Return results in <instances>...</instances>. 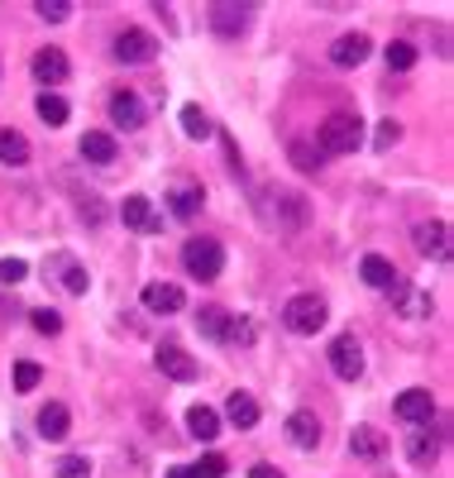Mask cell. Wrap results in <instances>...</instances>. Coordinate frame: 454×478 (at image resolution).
Returning <instances> with one entry per match:
<instances>
[{
    "instance_id": "cell-1",
    "label": "cell",
    "mask_w": 454,
    "mask_h": 478,
    "mask_svg": "<svg viewBox=\"0 0 454 478\" xmlns=\"http://www.w3.org/2000/svg\"><path fill=\"white\" fill-rule=\"evenodd\" d=\"M364 144V120L349 110H335L330 120H321V134H316V148L321 153H355Z\"/></svg>"
},
{
    "instance_id": "cell-2",
    "label": "cell",
    "mask_w": 454,
    "mask_h": 478,
    "mask_svg": "<svg viewBox=\"0 0 454 478\" xmlns=\"http://www.w3.org/2000/svg\"><path fill=\"white\" fill-rule=\"evenodd\" d=\"M182 268H187L196 282H215L225 272V249L206 234H192L187 244H182Z\"/></svg>"
},
{
    "instance_id": "cell-3",
    "label": "cell",
    "mask_w": 454,
    "mask_h": 478,
    "mask_svg": "<svg viewBox=\"0 0 454 478\" xmlns=\"http://www.w3.org/2000/svg\"><path fill=\"white\" fill-rule=\"evenodd\" d=\"M326 301L316 297V292H301V297H292L288 301V311H282V320H288V330H297V335H316L326 326Z\"/></svg>"
},
{
    "instance_id": "cell-4",
    "label": "cell",
    "mask_w": 454,
    "mask_h": 478,
    "mask_svg": "<svg viewBox=\"0 0 454 478\" xmlns=\"http://www.w3.org/2000/svg\"><path fill=\"white\" fill-rule=\"evenodd\" d=\"M115 58L129 62V67H144V62L158 58V39L148 29H125L120 39H115Z\"/></svg>"
},
{
    "instance_id": "cell-5",
    "label": "cell",
    "mask_w": 454,
    "mask_h": 478,
    "mask_svg": "<svg viewBox=\"0 0 454 478\" xmlns=\"http://www.w3.org/2000/svg\"><path fill=\"white\" fill-rule=\"evenodd\" d=\"M29 72H33V81H43V91L48 87H58V81H67V72H72V62H67V53L62 48H39V53L29 58Z\"/></svg>"
},
{
    "instance_id": "cell-6",
    "label": "cell",
    "mask_w": 454,
    "mask_h": 478,
    "mask_svg": "<svg viewBox=\"0 0 454 478\" xmlns=\"http://www.w3.org/2000/svg\"><path fill=\"white\" fill-rule=\"evenodd\" d=\"M416 249H421L426 259H435V263H449L454 259V239H449L445 220H426V225H416Z\"/></svg>"
},
{
    "instance_id": "cell-7",
    "label": "cell",
    "mask_w": 454,
    "mask_h": 478,
    "mask_svg": "<svg viewBox=\"0 0 454 478\" xmlns=\"http://www.w3.org/2000/svg\"><path fill=\"white\" fill-rule=\"evenodd\" d=\"M330 368L340 373L345 383L364 378V345H359L355 335H340V339H335V345H330Z\"/></svg>"
},
{
    "instance_id": "cell-8",
    "label": "cell",
    "mask_w": 454,
    "mask_h": 478,
    "mask_svg": "<svg viewBox=\"0 0 454 478\" xmlns=\"http://www.w3.org/2000/svg\"><path fill=\"white\" fill-rule=\"evenodd\" d=\"M144 311H154V316H177V311H187V292H182L177 282H148V287H144Z\"/></svg>"
},
{
    "instance_id": "cell-9",
    "label": "cell",
    "mask_w": 454,
    "mask_h": 478,
    "mask_svg": "<svg viewBox=\"0 0 454 478\" xmlns=\"http://www.w3.org/2000/svg\"><path fill=\"white\" fill-rule=\"evenodd\" d=\"M154 364H158L163 378H177V383H192V378H196V358L182 349V345H158Z\"/></svg>"
},
{
    "instance_id": "cell-10",
    "label": "cell",
    "mask_w": 454,
    "mask_h": 478,
    "mask_svg": "<svg viewBox=\"0 0 454 478\" xmlns=\"http://www.w3.org/2000/svg\"><path fill=\"white\" fill-rule=\"evenodd\" d=\"M349 450H355V459H364V464H378V459L388 454V435H383L378 425H355V431H349Z\"/></svg>"
},
{
    "instance_id": "cell-11",
    "label": "cell",
    "mask_w": 454,
    "mask_h": 478,
    "mask_svg": "<svg viewBox=\"0 0 454 478\" xmlns=\"http://www.w3.org/2000/svg\"><path fill=\"white\" fill-rule=\"evenodd\" d=\"M397 416L407 421V425H430V416H435L430 392H426V387H407V392L397 397Z\"/></svg>"
},
{
    "instance_id": "cell-12",
    "label": "cell",
    "mask_w": 454,
    "mask_h": 478,
    "mask_svg": "<svg viewBox=\"0 0 454 478\" xmlns=\"http://www.w3.org/2000/svg\"><path fill=\"white\" fill-rule=\"evenodd\" d=\"M407 459H411V464H421V469H430L435 459H440V431H430V425H411Z\"/></svg>"
},
{
    "instance_id": "cell-13",
    "label": "cell",
    "mask_w": 454,
    "mask_h": 478,
    "mask_svg": "<svg viewBox=\"0 0 454 478\" xmlns=\"http://www.w3.org/2000/svg\"><path fill=\"white\" fill-rule=\"evenodd\" d=\"M359 278H364L368 287H378V292H393V287L402 282V278H397V268H393V259H383V253H364Z\"/></svg>"
},
{
    "instance_id": "cell-14",
    "label": "cell",
    "mask_w": 454,
    "mask_h": 478,
    "mask_svg": "<svg viewBox=\"0 0 454 478\" xmlns=\"http://www.w3.org/2000/svg\"><path fill=\"white\" fill-rule=\"evenodd\" d=\"M393 301H397V311L407 316V320H426V316L435 311L430 292H421V287H407V282H397V287H393Z\"/></svg>"
},
{
    "instance_id": "cell-15",
    "label": "cell",
    "mask_w": 454,
    "mask_h": 478,
    "mask_svg": "<svg viewBox=\"0 0 454 478\" xmlns=\"http://www.w3.org/2000/svg\"><path fill=\"white\" fill-rule=\"evenodd\" d=\"M368 53H374V43H368L364 33H345V39L330 43V62L335 67H359Z\"/></svg>"
},
{
    "instance_id": "cell-16",
    "label": "cell",
    "mask_w": 454,
    "mask_h": 478,
    "mask_svg": "<svg viewBox=\"0 0 454 478\" xmlns=\"http://www.w3.org/2000/svg\"><path fill=\"white\" fill-rule=\"evenodd\" d=\"M110 120L120 129H144V100L134 91H115L110 96Z\"/></svg>"
},
{
    "instance_id": "cell-17",
    "label": "cell",
    "mask_w": 454,
    "mask_h": 478,
    "mask_svg": "<svg viewBox=\"0 0 454 478\" xmlns=\"http://www.w3.org/2000/svg\"><path fill=\"white\" fill-rule=\"evenodd\" d=\"M288 440L297 450H316L321 445V421H316L311 412H292L288 416Z\"/></svg>"
},
{
    "instance_id": "cell-18",
    "label": "cell",
    "mask_w": 454,
    "mask_h": 478,
    "mask_svg": "<svg viewBox=\"0 0 454 478\" xmlns=\"http://www.w3.org/2000/svg\"><path fill=\"white\" fill-rule=\"evenodd\" d=\"M211 29L221 33V39H240L249 29V10L240 5H211Z\"/></svg>"
},
{
    "instance_id": "cell-19",
    "label": "cell",
    "mask_w": 454,
    "mask_h": 478,
    "mask_svg": "<svg viewBox=\"0 0 454 478\" xmlns=\"http://www.w3.org/2000/svg\"><path fill=\"white\" fill-rule=\"evenodd\" d=\"M67 431H72V412H67L62 402H48L43 412H39V435L58 445V440H67Z\"/></svg>"
},
{
    "instance_id": "cell-20",
    "label": "cell",
    "mask_w": 454,
    "mask_h": 478,
    "mask_svg": "<svg viewBox=\"0 0 454 478\" xmlns=\"http://www.w3.org/2000/svg\"><path fill=\"white\" fill-rule=\"evenodd\" d=\"M53 268H58V282H62V292H72V297H81L91 287V278H87V268H81L72 253H58L53 259Z\"/></svg>"
},
{
    "instance_id": "cell-21",
    "label": "cell",
    "mask_w": 454,
    "mask_h": 478,
    "mask_svg": "<svg viewBox=\"0 0 454 478\" xmlns=\"http://www.w3.org/2000/svg\"><path fill=\"white\" fill-rule=\"evenodd\" d=\"M120 215H125V225H129V230H144V234H158V230H163V225H158V215L148 211V201H144V196H125Z\"/></svg>"
},
{
    "instance_id": "cell-22",
    "label": "cell",
    "mask_w": 454,
    "mask_h": 478,
    "mask_svg": "<svg viewBox=\"0 0 454 478\" xmlns=\"http://www.w3.org/2000/svg\"><path fill=\"white\" fill-rule=\"evenodd\" d=\"M196 326H201V335H206V339H221V345H225L234 320H230L225 306H201V311H196Z\"/></svg>"
},
{
    "instance_id": "cell-23",
    "label": "cell",
    "mask_w": 454,
    "mask_h": 478,
    "mask_svg": "<svg viewBox=\"0 0 454 478\" xmlns=\"http://www.w3.org/2000/svg\"><path fill=\"white\" fill-rule=\"evenodd\" d=\"M77 148H81V158H87V163H115V139L106 129H87Z\"/></svg>"
},
{
    "instance_id": "cell-24",
    "label": "cell",
    "mask_w": 454,
    "mask_h": 478,
    "mask_svg": "<svg viewBox=\"0 0 454 478\" xmlns=\"http://www.w3.org/2000/svg\"><path fill=\"white\" fill-rule=\"evenodd\" d=\"M225 416H230V425H240V431H254L259 425V402L249 397V392H234V397L225 402Z\"/></svg>"
},
{
    "instance_id": "cell-25",
    "label": "cell",
    "mask_w": 454,
    "mask_h": 478,
    "mask_svg": "<svg viewBox=\"0 0 454 478\" xmlns=\"http://www.w3.org/2000/svg\"><path fill=\"white\" fill-rule=\"evenodd\" d=\"M0 163L5 167H24L29 163V139L20 129H0Z\"/></svg>"
},
{
    "instance_id": "cell-26",
    "label": "cell",
    "mask_w": 454,
    "mask_h": 478,
    "mask_svg": "<svg viewBox=\"0 0 454 478\" xmlns=\"http://www.w3.org/2000/svg\"><path fill=\"white\" fill-rule=\"evenodd\" d=\"M187 431L196 440H215V435H221V412H215V406H192V412H187Z\"/></svg>"
},
{
    "instance_id": "cell-27",
    "label": "cell",
    "mask_w": 454,
    "mask_h": 478,
    "mask_svg": "<svg viewBox=\"0 0 454 478\" xmlns=\"http://www.w3.org/2000/svg\"><path fill=\"white\" fill-rule=\"evenodd\" d=\"M278 215H282V230L307 225V201H301V192H278Z\"/></svg>"
},
{
    "instance_id": "cell-28",
    "label": "cell",
    "mask_w": 454,
    "mask_h": 478,
    "mask_svg": "<svg viewBox=\"0 0 454 478\" xmlns=\"http://www.w3.org/2000/svg\"><path fill=\"white\" fill-rule=\"evenodd\" d=\"M167 206H173L177 220H192L201 211V186H173V192H167Z\"/></svg>"
},
{
    "instance_id": "cell-29",
    "label": "cell",
    "mask_w": 454,
    "mask_h": 478,
    "mask_svg": "<svg viewBox=\"0 0 454 478\" xmlns=\"http://www.w3.org/2000/svg\"><path fill=\"white\" fill-rule=\"evenodd\" d=\"M182 134H187V139H211L215 125L201 106H182Z\"/></svg>"
},
{
    "instance_id": "cell-30",
    "label": "cell",
    "mask_w": 454,
    "mask_h": 478,
    "mask_svg": "<svg viewBox=\"0 0 454 478\" xmlns=\"http://www.w3.org/2000/svg\"><path fill=\"white\" fill-rule=\"evenodd\" d=\"M67 115H72V110H67V100H62L58 91H43V96H39V120H43L48 129L67 125Z\"/></svg>"
},
{
    "instance_id": "cell-31",
    "label": "cell",
    "mask_w": 454,
    "mask_h": 478,
    "mask_svg": "<svg viewBox=\"0 0 454 478\" xmlns=\"http://www.w3.org/2000/svg\"><path fill=\"white\" fill-rule=\"evenodd\" d=\"M225 459L221 454H201L196 459V464H187V469H182V478H225Z\"/></svg>"
},
{
    "instance_id": "cell-32",
    "label": "cell",
    "mask_w": 454,
    "mask_h": 478,
    "mask_svg": "<svg viewBox=\"0 0 454 478\" xmlns=\"http://www.w3.org/2000/svg\"><path fill=\"white\" fill-rule=\"evenodd\" d=\"M58 478H91V459L87 454H62L58 459Z\"/></svg>"
},
{
    "instance_id": "cell-33",
    "label": "cell",
    "mask_w": 454,
    "mask_h": 478,
    "mask_svg": "<svg viewBox=\"0 0 454 478\" xmlns=\"http://www.w3.org/2000/svg\"><path fill=\"white\" fill-rule=\"evenodd\" d=\"M388 67H393V72H411V67H416V48L411 43H388Z\"/></svg>"
},
{
    "instance_id": "cell-34",
    "label": "cell",
    "mask_w": 454,
    "mask_h": 478,
    "mask_svg": "<svg viewBox=\"0 0 454 478\" xmlns=\"http://www.w3.org/2000/svg\"><path fill=\"white\" fill-rule=\"evenodd\" d=\"M29 320H33V330H39V335H58V330H62V316L53 311V306H39V311H29Z\"/></svg>"
},
{
    "instance_id": "cell-35",
    "label": "cell",
    "mask_w": 454,
    "mask_h": 478,
    "mask_svg": "<svg viewBox=\"0 0 454 478\" xmlns=\"http://www.w3.org/2000/svg\"><path fill=\"white\" fill-rule=\"evenodd\" d=\"M39 378H43L39 364H29V358H24V364H14V392H33V387H39Z\"/></svg>"
},
{
    "instance_id": "cell-36",
    "label": "cell",
    "mask_w": 454,
    "mask_h": 478,
    "mask_svg": "<svg viewBox=\"0 0 454 478\" xmlns=\"http://www.w3.org/2000/svg\"><path fill=\"white\" fill-rule=\"evenodd\" d=\"M29 278V263L24 259H0V282L14 287V282H24Z\"/></svg>"
},
{
    "instance_id": "cell-37",
    "label": "cell",
    "mask_w": 454,
    "mask_h": 478,
    "mask_svg": "<svg viewBox=\"0 0 454 478\" xmlns=\"http://www.w3.org/2000/svg\"><path fill=\"white\" fill-rule=\"evenodd\" d=\"M67 14H72V5H67V0H39V20H48V24H62Z\"/></svg>"
},
{
    "instance_id": "cell-38",
    "label": "cell",
    "mask_w": 454,
    "mask_h": 478,
    "mask_svg": "<svg viewBox=\"0 0 454 478\" xmlns=\"http://www.w3.org/2000/svg\"><path fill=\"white\" fill-rule=\"evenodd\" d=\"M292 158L301 173H311V167H321V148H311V144H292Z\"/></svg>"
},
{
    "instance_id": "cell-39",
    "label": "cell",
    "mask_w": 454,
    "mask_h": 478,
    "mask_svg": "<svg viewBox=\"0 0 454 478\" xmlns=\"http://www.w3.org/2000/svg\"><path fill=\"white\" fill-rule=\"evenodd\" d=\"M77 211H81V215H87V220H91V225H100V220H106V206H100V201H96L91 192H81V196H77Z\"/></svg>"
},
{
    "instance_id": "cell-40",
    "label": "cell",
    "mask_w": 454,
    "mask_h": 478,
    "mask_svg": "<svg viewBox=\"0 0 454 478\" xmlns=\"http://www.w3.org/2000/svg\"><path fill=\"white\" fill-rule=\"evenodd\" d=\"M397 139H402V125H393V120H383V125H378V139H374V144H378V148H393Z\"/></svg>"
},
{
    "instance_id": "cell-41",
    "label": "cell",
    "mask_w": 454,
    "mask_h": 478,
    "mask_svg": "<svg viewBox=\"0 0 454 478\" xmlns=\"http://www.w3.org/2000/svg\"><path fill=\"white\" fill-rule=\"evenodd\" d=\"M249 478H282V469H273V464H254V469H249Z\"/></svg>"
}]
</instances>
